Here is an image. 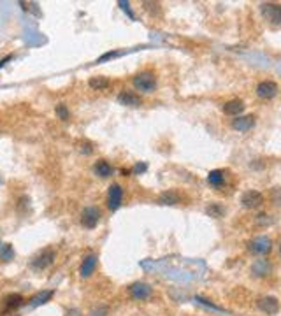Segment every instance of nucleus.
Listing matches in <instances>:
<instances>
[{"mask_svg":"<svg viewBox=\"0 0 281 316\" xmlns=\"http://www.w3.org/2000/svg\"><path fill=\"white\" fill-rule=\"evenodd\" d=\"M100 218H102L100 209H98L97 205H88V207H85L81 213V225L85 228H88V230H93V228L98 225Z\"/></svg>","mask_w":281,"mask_h":316,"instance_id":"nucleus-3","label":"nucleus"},{"mask_svg":"<svg viewBox=\"0 0 281 316\" xmlns=\"http://www.w3.org/2000/svg\"><path fill=\"white\" fill-rule=\"evenodd\" d=\"M144 170H146V163H143V165L137 163V165L134 167V172H144Z\"/></svg>","mask_w":281,"mask_h":316,"instance_id":"nucleus-29","label":"nucleus"},{"mask_svg":"<svg viewBox=\"0 0 281 316\" xmlns=\"http://www.w3.org/2000/svg\"><path fill=\"white\" fill-rule=\"evenodd\" d=\"M132 85H134L135 90L144 91V93H151V91H155V88H157V74L151 71H143L134 76Z\"/></svg>","mask_w":281,"mask_h":316,"instance_id":"nucleus-1","label":"nucleus"},{"mask_svg":"<svg viewBox=\"0 0 281 316\" xmlns=\"http://www.w3.org/2000/svg\"><path fill=\"white\" fill-rule=\"evenodd\" d=\"M106 314H108V307L100 306V307H95L90 316H106Z\"/></svg>","mask_w":281,"mask_h":316,"instance_id":"nucleus-26","label":"nucleus"},{"mask_svg":"<svg viewBox=\"0 0 281 316\" xmlns=\"http://www.w3.org/2000/svg\"><path fill=\"white\" fill-rule=\"evenodd\" d=\"M4 302H6V311H13V309H18L20 306H23L25 299L21 295H18V294H11V295L6 297Z\"/></svg>","mask_w":281,"mask_h":316,"instance_id":"nucleus-20","label":"nucleus"},{"mask_svg":"<svg viewBox=\"0 0 281 316\" xmlns=\"http://www.w3.org/2000/svg\"><path fill=\"white\" fill-rule=\"evenodd\" d=\"M55 113H56V116H58L62 121H67V120H69V116H71V113H69V109H67L65 104H58V106H56Z\"/></svg>","mask_w":281,"mask_h":316,"instance_id":"nucleus-23","label":"nucleus"},{"mask_svg":"<svg viewBox=\"0 0 281 316\" xmlns=\"http://www.w3.org/2000/svg\"><path fill=\"white\" fill-rule=\"evenodd\" d=\"M55 258H56V251L53 248H46V250H43L39 255H36V257L32 258L30 267H32L33 271H44V269H48L49 265L55 262Z\"/></svg>","mask_w":281,"mask_h":316,"instance_id":"nucleus-2","label":"nucleus"},{"mask_svg":"<svg viewBox=\"0 0 281 316\" xmlns=\"http://www.w3.org/2000/svg\"><path fill=\"white\" fill-rule=\"evenodd\" d=\"M181 197L178 192H174V190H169V192H164L160 197H158V204L162 205H176L180 204Z\"/></svg>","mask_w":281,"mask_h":316,"instance_id":"nucleus-17","label":"nucleus"},{"mask_svg":"<svg viewBox=\"0 0 281 316\" xmlns=\"http://www.w3.org/2000/svg\"><path fill=\"white\" fill-rule=\"evenodd\" d=\"M118 6H120L121 9H123L125 13H127L128 16H130V20H135L134 13H132V11H130V4H128V2H123V0H120V2H118Z\"/></svg>","mask_w":281,"mask_h":316,"instance_id":"nucleus-25","label":"nucleus"},{"mask_svg":"<svg viewBox=\"0 0 281 316\" xmlns=\"http://www.w3.org/2000/svg\"><path fill=\"white\" fill-rule=\"evenodd\" d=\"M97 264H98V258H97V255H93V253L86 255V257L83 258L81 267H79V274H81L83 279L92 277V274L95 272V269H97Z\"/></svg>","mask_w":281,"mask_h":316,"instance_id":"nucleus-9","label":"nucleus"},{"mask_svg":"<svg viewBox=\"0 0 281 316\" xmlns=\"http://www.w3.org/2000/svg\"><path fill=\"white\" fill-rule=\"evenodd\" d=\"M128 292H130V295L134 297L135 300H146V299H150L151 294H153L151 287H150V285H146V283H134V285H130Z\"/></svg>","mask_w":281,"mask_h":316,"instance_id":"nucleus-12","label":"nucleus"},{"mask_svg":"<svg viewBox=\"0 0 281 316\" xmlns=\"http://www.w3.org/2000/svg\"><path fill=\"white\" fill-rule=\"evenodd\" d=\"M207 183H209L211 186H222L223 183H225V170H222V169L211 170V172L207 174Z\"/></svg>","mask_w":281,"mask_h":316,"instance_id":"nucleus-21","label":"nucleus"},{"mask_svg":"<svg viewBox=\"0 0 281 316\" xmlns=\"http://www.w3.org/2000/svg\"><path fill=\"white\" fill-rule=\"evenodd\" d=\"M278 85H276L274 81H271V79H267V81H260L257 85V95L260 98H264V100H269V98H274L276 95H278Z\"/></svg>","mask_w":281,"mask_h":316,"instance_id":"nucleus-8","label":"nucleus"},{"mask_svg":"<svg viewBox=\"0 0 281 316\" xmlns=\"http://www.w3.org/2000/svg\"><path fill=\"white\" fill-rule=\"evenodd\" d=\"M206 213L207 215H211L213 218H220V216L223 215V207L220 204H211L209 207L206 209Z\"/></svg>","mask_w":281,"mask_h":316,"instance_id":"nucleus-24","label":"nucleus"},{"mask_svg":"<svg viewBox=\"0 0 281 316\" xmlns=\"http://www.w3.org/2000/svg\"><path fill=\"white\" fill-rule=\"evenodd\" d=\"M257 306L265 314H276L279 311V302L276 297H262V299L257 300Z\"/></svg>","mask_w":281,"mask_h":316,"instance_id":"nucleus-10","label":"nucleus"},{"mask_svg":"<svg viewBox=\"0 0 281 316\" xmlns=\"http://www.w3.org/2000/svg\"><path fill=\"white\" fill-rule=\"evenodd\" d=\"M255 127V116L253 114H246V116H237L232 121V128L237 132H248Z\"/></svg>","mask_w":281,"mask_h":316,"instance_id":"nucleus-13","label":"nucleus"},{"mask_svg":"<svg viewBox=\"0 0 281 316\" xmlns=\"http://www.w3.org/2000/svg\"><path fill=\"white\" fill-rule=\"evenodd\" d=\"M11 58H13V56H6V58H4L2 62H0V67H4V65H6V62H9Z\"/></svg>","mask_w":281,"mask_h":316,"instance_id":"nucleus-30","label":"nucleus"},{"mask_svg":"<svg viewBox=\"0 0 281 316\" xmlns=\"http://www.w3.org/2000/svg\"><path fill=\"white\" fill-rule=\"evenodd\" d=\"M93 172L95 176L102 178V180H108V178H111L115 174V169H113V165L108 160H97L93 163Z\"/></svg>","mask_w":281,"mask_h":316,"instance_id":"nucleus-14","label":"nucleus"},{"mask_svg":"<svg viewBox=\"0 0 281 316\" xmlns=\"http://www.w3.org/2000/svg\"><path fill=\"white\" fill-rule=\"evenodd\" d=\"M69 314H72V316H79V311L72 309V311H69Z\"/></svg>","mask_w":281,"mask_h":316,"instance_id":"nucleus-31","label":"nucleus"},{"mask_svg":"<svg viewBox=\"0 0 281 316\" xmlns=\"http://www.w3.org/2000/svg\"><path fill=\"white\" fill-rule=\"evenodd\" d=\"M252 272L255 274V276H267L269 272H271V264H269L267 260H255L253 262V265H252Z\"/></svg>","mask_w":281,"mask_h":316,"instance_id":"nucleus-19","label":"nucleus"},{"mask_svg":"<svg viewBox=\"0 0 281 316\" xmlns=\"http://www.w3.org/2000/svg\"><path fill=\"white\" fill-rule=\"evenodd\" d=\"M88 85L92 90L102 91V90H108L109 86H111V81H109L108 78H104V76H93V78H90Z\"/></svg>","mask_w":281,"mask_h":316,"instance_id":"nucleus-18","label":"nucleus"},{"mask_svg":"<svg viewBox=\"0 0 281 316\" xmlns=\"http://www.w3.org/2000/svg\"><path fill=\"white\" fill-rule=\"evenodd\" d=\"M223 113H225L227 116H235V118L241 116V114L244 113V102L239 100V98L225 102V106H223Z\"/></svg>","mask_w":281,"mask_h":316,"instance_id":"nucleus-15","label":"nucleus"},{"mask_svg":"<svg viewBox=\"0 0 281 316\" xmlns=\"http://www.w3.org/2000/svg\"><path fill=\"white\" fill-rule=\"evenodd\" d=\"M118 102H120L121 106H127V108H140V106H143L140 95H137L135 91H127V90H123L118 95Z\"/></svg>","mask_w":281,"mask_h":316,"instance_id":"nucleus-11","label":"nucleus"},{"mask_svg":"<svg viewBox=\"0 0 281 316\" xmlns=\"http://www.w3.org/2000/svg\"><path fill=\"white\" fill-rule=\"evenodd\" d=\"M260 13L269 23H272V25H281V4H274V2L262 4Z\"/></svg>","mask_w":281,"mask_h":316,"instance_id":"nucleus-4","label":"nucleus"},{"mask_svg":"<svg viewBox=\"0 0 281 316\" xmlns=\"http://www.w3.org/2000/svg\"><path fill=\"white\" fill-rule=\"evenodd\" d=\"M248 250L253 255H267L272 250V241L267 235H260V237H255L253 241H250Z\"/></svg>","mask_w":281,"mask_h":316,"instance_id":"nucleus-6","label":"nucleus"},{"mask_svg":"<svg viewBox=\"0 0 281 316\" xmlns=\"http://www.w3.org/2000/svg\"><path fill=\"white\" fill-rule=\"evenodd\" d=\"M55 295V292L53 290H43V292H37L36 295L32 297V299L28 300L30 302V306L32 307H37V306H43V304H46L51 297Z\"/></svg>","mask_w":281,"mask_h":316,"instance_id":"nucleus-16","label":"nucleus"},{"mask_svg":"<svg viewBox=\"0 0 281 316\" xmlns=\"http://www.w3.org/2000/svg\"><path fill=\"white\" fill-rule=\"evenodd\" d=\"M241 204L244 205L246 209H257L264 204V195L257 190H248V192L242 193L241 197Z\"/></svg>","mask_w":281,"mask_h":316,"instance_id":"nucleus-7","label":"nucleus"},{"mask_svg":"<svg viewBox=\"0 0 281 316\" xmlns=\"http://www.w3.org/2000/svg\"><path fill=\"white\" fill-rule=\"evenodd\" d=\"M272 200H274L276 205H281V188H276L272 192Z\"/></svg>","mask_w":281,"mask_h":316,"instance_id":"nucleus-28","label":"nucleus"},{"mask_svg":"<svg viewBox=\"0 0 281 316\" xmlns=\"http://www.w3.org/2000/svg\"><path fill=\"white\" fill-rule=\"evenodd\" d=\"M120 53L118 51H111V53H106L104 56H100V58L97 60V63H102V62H106V60H109V58H115V56H118Z\"/></svg>","mask_w":281,"mask_h":316,"instance_id":"nucleus-27","label":"nucleus"},{"mask_svg":"<svg viewBox=\"0 0 281 316\" xmlns=\"http://www.w3.org/2000/svg\"><path fill=\"white\" fill-rule=\"evenodd\" d=\"M121 204H123V188L118 183H113L108 192V209L109 211H116V209L121 207Z\"/></svg>","mask_w":281,"mask_h":316,"instance_id":"nucleus-5","label":"nucleus"},{"mask_svg":"<svg viewBox=\"0 0 281 316\" xmlns=\"http://www.w3.org/2000/svg\"><path fill=\"white\" fill-rule=\"evenodd\" d=\"M279 255H281V244H279Z\"/></svg>","mask_w":281,"mask_h":316,"instance_id":"nucleus-32","label":"nucleus"},{"mask_svg":"<svg viewBox=\"0 0 281 316\" xmlns=\"http://www.w3.org/2000/svg\"><path fill=\"white\" fill-rule=\"evenodd\" d=\"M14 258V248L7 242H0V260L9 262Z\"/></svg>","mask_w":281,"mask_h":316,"instance_id":"nucleus-22","label":"nucleus"}]
</instances>
